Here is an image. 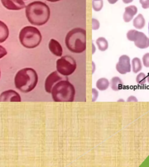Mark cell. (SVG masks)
Listing matches in <instances>:
<instances>
[{"mask_svg":"<svg viewBox=\"0 0 149 167\" xmlns=\"http://www.w3.org/2000/svg\"><path fill=\"white\" fill-rule=\"evenodd\" d=\"M133 0H123V1L125 3V4H129L130 3H132Z\"/></svg>","mask_w":149,"mask_h":167,"instance_id":"obj_31","label":"cell"},{"mask_svg":"<svg viewBox=\"0 0 149 167\" xmlns=\"http://www.w3.org/2000/svg\"><path fill=\"white\" fill-rule=\"evenodd\" d=\"M126 101L128 102H136L138 101V99L136 97V96H133V95H131L130 96L128 97V98L127 99Z\"/></svg>","mask_w":149,"mask_h":167,"instance_id":"obj_27","label":"cell"},{"mask_svg":"<svg viewBox=\"0 0 149 167\" xmlns=\"http://www.w3.org/2000/svg\"><path fill=\"white\" fill-rule=\"evenodd\" d=\"M65 43L71 52L80 53L86 49V31L80 27L74 28L67 33Z\"/></svg>","mask_w":149,"mask_h":167,"instance_id":"obj_3","label":"cell"},{"mask_svg":"<svg viewBox=\"0 0 149 167\" xmlns=\"http://www.w3.org/2000/svg\"><path fill=\"white\" fill-rule=\"evenodd\" d=\"M136 81L139 85H142L145 84L147 81L146 75L144 73H139L136 77Z\"/></svg>","mask_w":149,"mask_h":167,"instance_id":"obj_20","label":"cell"},{"mask_svg":"<svg viewBox=\"0 0 149 167\" xmlns=\"http://www.w3.org/2000/svg\"><path fill=\"white\" fill-rule=\"evenodd\" d=\"M26 16L29 22L35 26L46 24L50 17V9L44 3L36 1L26 7Z\"/></svg>","mask_w":149,"mask_h":167,"instance_id":"obj_1","label":"cell"},{"mask_svg":"<svg viewBox=\"0 0 149 167\" xmlns=\"http://www.w3.org/2000/svg\"><path fill=\"white\" fill-rule=\"evenodd\" d=\"M142 67V63L139 58H134L132 59L131 68L134 73H138L140 72Z\"/></svg>","mask_w":149,"mask_h":167,"instance_id":"obj_18","label":"cell"},{"mask_svg":"<svg viewBox=\"0 0 149 167\" xmlns=\"http://www.w3.org/2000/svg\"><path fill=\"white\" fill-rule=\"evenodd\" d=\"M100 22L96 19L93 18L92 19V29L93 30H97L100 28Z\"/></svg>","mask_w":149,"mask_h":167,"instance_id":"obj_23","label":"cell"},{"mask_svg":"<svg viewBox=\"0 0 149 167\" xmlns=\"http://www.w3.org/2000/svg\"><path fill=\"white\" fill-rule=\"evenodd\" d=\"M93 1H100V0H93Z\"/></svg>","mask_w":149,"mask_h":167,"instance_id":"obj_35","label":"cell"},{"mask_svg":"<svg viewBox=\"0 0 149 167\" xmlns=\"http://www.w3.org/2000/svg\"><path fill=\"white\" fill-rule=\"evenodd\" d=\"M96 48L95 46H94V44L93 43V44H92V53H93V54H94V52H96Z\"/></svg>","mask_w":149,"mask_h":167,"instance_id":"obj_30","label":"cell"},{"mask_svg":"<svg viewBox=\"0 0 149 167\" xmlns=\"http://www.w3.org/2000/svg\"><path fill=\"white\" fill-rule=\"evenodd\" d=\"M77 64L75 59L66 55L58 59L56 62L57 71L63 76H69L76 70Z\"/></svg>","mask_w":149,"mask_h":167,"instance_id":"obj_6","label":"cell"},{"mask_svg":"<svg viewBox=\"0 0 149 167\" xmlns=\"http://www.w3.org/2000/svg\"><path fill=\"white\" fill-rule=\"evenodd\" d=\"M118 0H108V2L111 4H115Z\"/></svg>","mask_w":149,"mask_h":167,"instance_id":"obj_29","label":"cell"},{"mask_svg":"<svg viewBox=\"0 0 149 167\" xmlns=\"http://www.w3.org/2000/svg\"><path fill=\"white\" fill-rule=\"evenodd\" d=\"M139 1L143 9L149 8V0H139Z\"/></svg>","mask_w":149,"mask_h":167,"instance_id":"obj_25","label":"cell"},{"mask_svg":"<svg viewBox=\"0 0 149 167\" xmlns=\"http://www.w3.org/2000/svg\"><path fill=\"white\" fill-rule=\"evenodd\" d=\"M91 91H92V102H95L97 99V97L99 96V92L95 88H93Z\"/></svg>","mask_w":149,"mask_h":167,"instance_id":"obj_24","label":"cell"},{"mask_svg":"<svg viewBox=\"0 0 149 167\" xmlns=\"http://www.w3.org/2000/svg\"><path fill=\"white\" fill-rule=\"evenodd\" d=\"M0 77H1V70H0Z\"/></svg>","mask_w":149,"mask_h":167,"instance_id":"obj_36","label":"cell"},{"mask_svg":"<svg viewBox=\"0 0 149 167\" xmlns=\"http://www.w3.org/2000/svg\"><path fill=\"white\" fill-rule=\"evenodd\" d=\"M109 87L110 81L106 78H100L96 82V87L100 91H105L109 88Z\"/></svg>","mask_w":149,"mask_h":167,"instance_id":"obj_16","label":"cell"},{"mask_svg":"<svg viewBox=\"0 0 149 167\" xmlns=\"http://www.w3.org/2000/svg\"><path fill=\"white\" fill-rule=\"evenodd\" d=\"M7 54V49L2 45H0V59L4 57Z\"/></svg>","mask_w":149,"mask_h":167,"instance_id":"obj_26","label":"cell"},{"mask_svg":"<svg viewBox=\"0 0 149 167\" xmlns=\"http://www.w3.org/2000/svg\"><path fill=\"white\" fill-rule=\"evenodd\" d=\"M118 102H120V101H123V102H124V100H123V99H119V100H118Z\"/></svg>","mask_w":149,"mask_h":167,"instance_id":"obj_34","label":"cell"},{"mask_svg":"<svg viewBox=\"0 0 149 167\" xmlns=\"http://www.w3.org/2000/svg\"><path fill=\"white\" fill-rule=\"evenodd\" d=\"M20 95L14 90L5 91L0 95V102H21Z\"/></svg>","mask_w":149,"mask_h":167,"instance_id":"obj_10","label":"cell"},{"mask_svg":"<svg viewBox=\"0 0 149 167\" xmlns=\"http://www.w3.org/2000/svg\"><path fill=\"white\" fill-rule=\"evenodd\" d=\"M128 40L134 42V45L140 49H146L149 47V38L146 35L136 30H130L126 34Z\"/></svg>","mask_w":149,"mask_h":167,"instance_id":"obj_7","label":"cell"},{"mask_svg":"<svg viewBox=\"0 0 149 167\" xmlns=\"http://www.w3.org/2000/svg\"><path fill=\"white\" fill-rule=\"evenodd\" d=\"M75 88L68 80H61L52 88V99L56 102H72L75 96Z\"/></svg>","mask_w":149,"mask_h":167,"instance_id":"obj_4","label":"cell"},{"mask_svg":"<svg viewBox=\"0 0 149 167\" xmlns=\"http://www.w3.org/2000/svg\"><path fill=\"white\" fill-rule=\"evenodd\" d=\"M38 82V75L32 68L26 67L20 70L15 76L14 83L16 88L24 93L33 91Z\"/></svg>","mask_w":149,"mask_h":167,"instance_id":"obj_2","label":"cell"},{"mask_svg":"<svg viewBox=\"0 0 149 167\" xmlns=\"http://www.w3.org/2000/svg\"><path fill=\"white\" fill-rule=\"evenodd\" d=\"M125 9V11L123 15V19L125 22L128 23L130 22L133 19L134 16L136 15L138 12V8L134 5H130L126 7Z\"/></svg>","mask_w":149,"mask_h":167,"instance_id":"obj_13","label":"cell"},{"mask_svg":"<svg viewBox=\"0 0 149 167\" xmlns=\"http://www.w3.org/2000/svg\"><path fill=\"white\" fill-rule=\"evenodd\" d=\"M148 33H149V23H148Z\"/></svg>","mask_w":149,"mask_h":167,"instance_id":"obj_37","label":"cell"},{"mask_svg":"<svg viewBox=\"0 0 149 167\" xmlns=\"http://www.w3.org/2000/svg\"><path fill=\"white\" fill-rule=\"evenodd\" d=\"M21 44L26 48L32 49L39 45L42 39L41 33L37 28L28 26L23 27L19 35Z\"/></svg>","mask_w":149,"mask_h":167,"instance_id":"obj_5","label":"cell"},{"mask_svg":"<svg viewBox=\"0 0 149 167\" xmlns=\"http://www.w3.org/2000/svg\"><path fill=\"white\" fill-rule=\"evenodd\" d=\"M96 70V65L93 62H92V73H94Z\"/></svg>","mask_w":149,"mask_h":167,"instance_id":"obj_28","label":"cell"},{"mask_svg":"<svg viewBox=\"0 0 149 167\" xmlns=\"http://www.w3.org/2000/svg\"><path fill=\"white\" fill-rule=\"evenodd\" d=\"M62 79V77L60 76V74L57 71H54L50 73L47 76L45 81L44 87L46 91L48 93H51L54 85Z\"/></svg>","mask_w":149,"mask_h":167,"instance_id":"obj_9","label":"cell"},{"mask_svg":"<svg viewBox=\"0 0 149 167\" xmlns=\"http://www.w3.org/2000/svg\"><path fill=\"white\" fill-rule=\"evenodd\" d=\"M47 1H50V2H57V1H60V0H47Z\"/></svg>","mask_w":149,"mask_h":167,"instance_id":"obj_32","label":"cell"},{"mask_svg":"<svg viewBox=\"0 0 149 167\" xmlns=\"http://www.w3.org/2000/svg\"><path fill=\"white\" fill-rule=\"evenodd\" d=\"M116 70L121 74H126L131 72L130 59L129 56L126 55L121 56L116 64Z\"/></svg>","mask_w":149,"mask_h":167,"instance_id":"obj_8","label":"cell"},{"mask_svg":"<svg viewBox=\"0 0 149 167\" xmlns=\"http://www.w3.org/2000/svg\"><path fill=\"white\" fill-rule=\"evenodd\" d=\"M96 44L99 49L101 52L106 51L108 48V43L107 40L103 37H100L96 39Z\"/></svg>","mask_w":149,"mask_h":167,"instance_id":"obj_19","label":"cell"},{"mask_svg":"<svg viewBox=\"0 0 149 167\" xmlns=\"http://www.w3.org/2000/svg\"><path fill=\"white\" fill-rule=\"evenodd\" d=\"M142 62L144 67L149 68V53H146L143 55Z\"/></svg>","mask_w":149,"mask_h":167,"instance_id":"obj_22","label":"cell"},{"mask_svg":"<svg viewBox=\"0 0 149 167\" xmlns=\"http://www.w3.org/2000/svg\"><path fill=\"white\" fill-rule=\"evenodd\" d=\"M48 48L51 52L56 57H61L62 55L63 49L61 45L55 39H51L48 43Z\"/></svg>","mask_w":149,"mask_h":167,"instance_id":"obj_12","label":"cell"},{"mask_svg":"<svg viewBox=\"0 0 149 167\" xmlns=\"http://www.w3.org/2000/svg\"><path fill=\"white\" fill-rule=\"evenodd\" d=\"M3 6L9 10L18 11L26 7L23 0H1Z\"/></svg>","mask_w":149,"mask_h":167,"instance_id":"obj_11","label":"cell"},{"mask_svg":"<svg viewBox=\"0 0 149 167\" xmlns=\"http://www.w3.org/2000/svg\"><path fill=\"white\" fill-rule=\"evenodd\" d=\"M93 5V8L95 11H100L101 10L103 7V0H100V1H93L92 2Z\"/></svg>","mask_w":149,"mask_h":167,"instance_id":"obj_21","label":"cell"},{"mask_svg":"<svg viewBox=\"0 0 149 167\" xmlns=\"http://www.w3.org/2000/svg\"><path fill=\"white\" fill-rule=\"evenodd\" d=\"M9 32L7 25L0 20V43H3L8 38Z\"/></svg>","mask_w":149,"mask_h":167,"instance_id":"obj_14","label":"cell"},{"mask_svg":"<svg viewBox=\"0 0 149 167\" xmlns=\"http://www.w3.org/2000/svg\"><path fill=\"white\" fill-rule=\"evenodd\" d=\"M145 19L142 14H139L133 20V25L137 29H142L145 26Z\"/></svg>","mask_w":149,"mask_h":167,"instance_id":"obj_17","label":"cell"},{"mask_svg":"<svg viewBox=\"0 0 149 167\" xmlns=\"http://www.w3.org/2000/svg\"><path fill=\"white\" fill-rule=\"evenodd\" d=\"M111 88L114 91H118L123 89L124 83L122 80L118 77H114L110 82Z\"/></svg>","mask_w":149,"mask_h":167,"instance_id":"obj_15","label":"cell"},{"mask_svg":"<svg viewBox=\"0 0 149 167\" xmlns=\"http://www.w3.org/2000/svg\"><path fill=\"white\" fill-rule=\"evenodd\" d=\"M146 79H147V82L149 84V73H148L147 76H146Z\"/></svg>","mask_w":149,"mask_h":167,"instance_id":"obj_33","label":"cell"}]
</instances>
